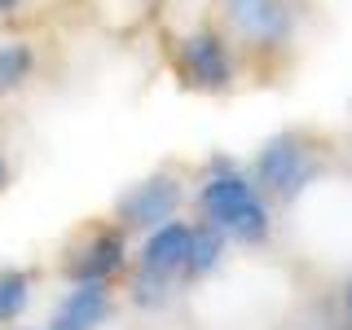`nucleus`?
Masks as SVG:
<instances>
[{"label": "nucleus", "mask_w": 352, "mask_h": 330, "mask_svg": "<svg viewBox=\"0 0 352 330\" xmlns=\"http://www.w3.org/2000/svg\"><path fill=\"white\" fill-rule=\"evenodd\" d=\"M220 256H225V242H220V229H194V247H190V260H185V273L190 278H203V273H212Z\"/></svg>", "instance_id": "nucleus-9"}, {"label": "nucleus", "mask_w": 352, "mask_h": 330, "mask_svg": "<svg viewBox=\"0 0 352 330\" xmlns=\"http://www.w3.org/2000/svg\"><path fill=\"white\" fill-rule=\"evenodd\" d=\"M344 322H348V330H352V286L344 291Z\"/></svg>", "instance_id": "nucleus-12"}, {"label": "nucleus", "mask_w": 352, "mask_h": 330, "mask_svg": "<svg viewBox=\"0 0 352 330\" xmlns=\"http://www.w3.org/2000/svg\"><path fill=\"white\" fill-rule=\"evenodd\" d=\"M124 264V238L110 229V234H97L88 247L80 251V260H71V278L75 282H106L110 273H119Z\"/></svg>", "instance_id": "nucleus-8"}, {"label": "nucleus", "mask_w": 352, "mask_h": 330, "mask_svg": "<svg viewBox=\"0 0 352 330\" xmlns=\"http://www.w3.org/2000/svg\"><path fill=\"white\" fill-rule=\"evenodd\" d=\"M18 5V0H0V14H5V9H14Z\"/></svg>", "instance_id": "nucleus-13"}, {"label": "nucleus", "mask_w": 352, "mask_h": 330, "mask_svg": "<svg viewBox=\"0 0 352 330\" xmlns=\"http://www.w3.org/2000/svg\"><path fill=\"white\" fill-rule=\"evenodd\" d=\"M31 49L27 44H0V93H9V88H18L22 80L31 75Z\"/></svg>", "instance_id": "nucleus-10"}, {"label": "nucleus", "mask_w": 352, "mask_h": 330, "mask_svg": "<svg viewBox=\"0 0 352 330\" xmlns=\"http://www.w3.org/2000/svg\"><path fill=\"white\" fill-rule=\"evenodd\" d=\"M106 313H110L106 282H75V291L53 313V330H97Z\"/></svg>", "instance_id": "nucleus-7"}, {"label": "nucleus", "mask_w": 352, "mask_h": 330, "mask_svg": "<svg viewBox=\"0 0 352 330\" xmlns=\"http://www.w3.org/2000/svg\"><path fill=\"white\" fill-rule=\"evenodd\" d=\"M0 190H5V159H0Z\"/></svg>", "instance_id": "nucleus-14"}, {"label": "nucleus", "mask_w": 352, "mask_h": 330, "mask_svg": "<svg viewBox=\"0 0 352 330\" xmlns=\"http://www.w3.org/2000/svg\"><path fill=\"white\" fill-rule=\"evenodd\" d=\"M181 75L198 88H229V53L220 36L198 31V36L181 40Z\"/></svg>", "instance_id": "nucleus-6"}, {"label": "nucleus", "mask_w": 352, "mask_h": 330, "mask_svg": "<svg viewBox=\"0 0 352 330\" xmlns=\"http://www.w3.org/2000/svg\"><path fill=\"white\" fill-rule=\"evenodd\" d=\"M176 203H181V190H176L172 176H150V181L132 185L124 194V203H119V216H124V225H163V220H172Z\"/></svg>", "instance_id": "nucleus-4"}, {"label": "nucleus", "mask_w": 352, "mask_h": 330, "mask_svg": "<svg viewBox=\"0 0 352 330\" xmlns=\"http://www.w3.org/2000/svg\"><path fill=\"white\" fill-rule=\"evenodd\" d=\"M313 172H317V163H313V154H308V146H304L300 137L269 141V146L260 150V159H256L260 185H264V190H273V194H282V198L300 194L304 185L313 181Z\"/></svg>", "instance_id": "nucleus-2"}, {"label": "nucleus", "mask_w": 352, "mask_h": 330, "mask_svg": "<svg viewBox=\"0 0 352 330\" xmlns=\"http://www.w3.org/2000/svg\"><path fill=\"white\" fill-rule=\"evenodd\" d=\"M27 295H31V282H27V273H0V326L5 322H14V317L27 308Z\"/></svg>", "instance_id": "nucleus-11"}, {"label": "nucleus", "mask_w": 352, "mask_h": 330, "mask_svg": "<svg viewBox=\"0 0 352 330\" xmlns=\"http://www.w3.org/2000/svg\"><path fill=\"white\" fill-rule=\"evenodd\" d=\"M203 212L220 234H234L242 242L269 238V207H264V198L234 172H220L203 185Z\"/></svg>", "instance_id": "nucleus-1"}, {"label": "nucleus", "mask_w": 352, "mask_h": 330, "mask_svg": "<svg viewBox=\"0 0 352 330\" xmlns=\"http://www.w3.org/2000/svg\"><path fill=\"white\" fill-rule=\"evenodd\" d=\"M190 247H194V225H185V220H163V225H154V234L146 238V247H141V269L159 273V278L185 273Z\"/></svg>", "instance_id": "nucleus-5"}, {"label": "nucleus", "mask_w": 352, "mask_h": 330, "mask_svg": "<svg viewBox=\"0 0 352 330\" xmlns=\"http://www.w3.org/2000/svg\"><path fill=\"white\" fill-rule=\"evenodd\" d=\"M225 9H229L234 31L251 44L269 49V44H282L291 36V9L282 0H225Z\"/></svg>", "instance_id": "nucleus-3"}]
</instances>
